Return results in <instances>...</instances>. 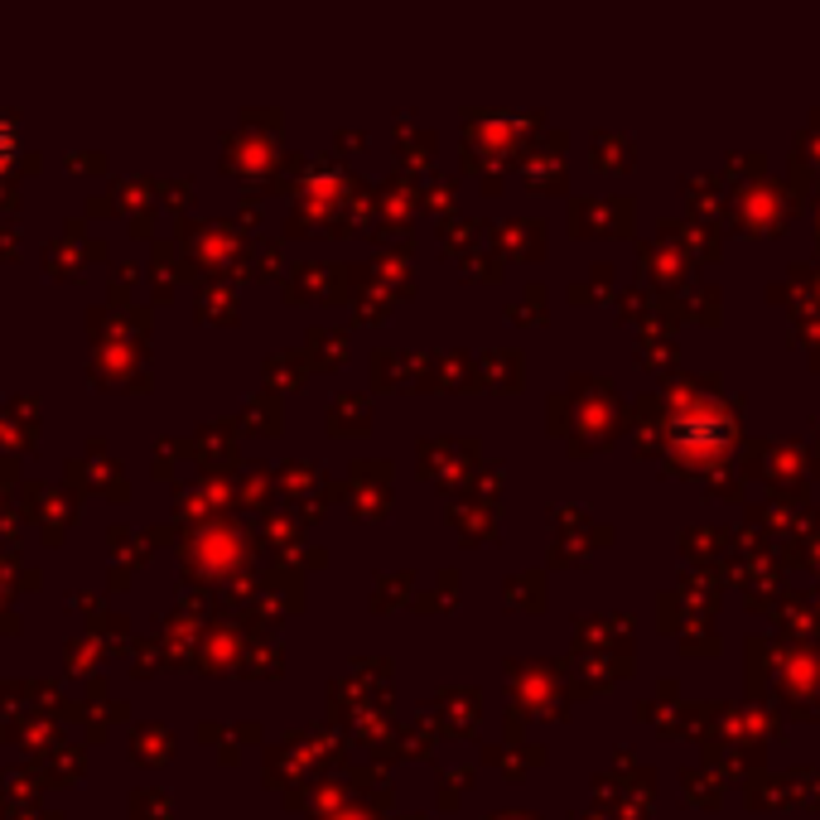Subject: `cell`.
<instances>
[{"label": "cell", "mask_w": 820, "mask_h": 820, "mask_svg": "<svg viewBox=\"0 0 820 820\" xmlns=\"http://www.w3.org/2000/svg\"><path fill=\"white\" fill-rule=\"evenodd\" d=\"M10 155H15V140H10V131H5V126H0V169H5V164H10Z\"/></svg>", "instance_id": "6da1fadb"}]
</instances>
